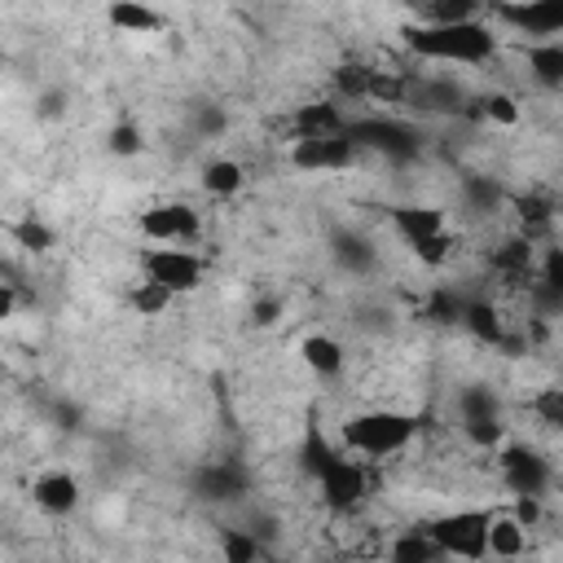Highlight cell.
Listing matches in <instances>:
<instances>
[{
	"label": "cell",
	"instance_id": "cell-1",
	"mask_svg": "<svg viewBox=\"0 0 563 563\" xmlns=\"http://www.w3.org/2000/svg\"><path fill=\"white\" fill-rule=\"evenodd\" d=\"M409 53L427 57V62H457V66H484L497 53V35L479 22H413L400 31Z\"/></svg>",
	"mask_w": 563,
	"mask_h": 563
},
{
	"label": "cell",
	"instance_id": "cell-2",
	"mask_svg": "<svg viewBox=\"0 0 563 563\" xmlns=\"http://www.w3.org/2000/svg\"><path fill=\"white\" fill-rule=\"evenodd\" d=\"M413 435H418V418L400 413V409H369V413H356L343 422V444L365 457L400 453Z\"/></svg>",
	"mask_w": 563,
	"mask_h": 563
},
{
	"label": "cell",
	"instance_id": "cell-3",
	"mask_svg": "<svg viewBox=\"0 0 563 563\" xmlns=\"http://www.w3.org/2000/svg\"><path fill=\"white\" fill-rule=\"evenodd\" d=\"M488 523L493 510H449L427 523V532L440 541L444 559H488Z\"/></svg>",
	"mask_w": 563,
	"mask_h": 563
},
{
	"label": "cell",
	"instance_id": "cell-4",
	"mask_svg": "<svg viewBox=\"0 0 563 563\" xmlns=\"http://www.w3.org/2000/svg\"><path fill=\"white\" fill-rule=\"evenodd\" d=\"M141 268H145V277L163 282L176 295H185V290H194L202 282V260L194 251L176 246V242H158L154 251H145L141 255Z\"/></svg>",
	"mask_w": 563,
	"mask_h": 563
},
{
	"label": "cell",
	"instance_id": "cell-5",
	"mask_svg": "<svg viewBox=\"0 0 563 563\" xmlns=\"http://www.w3.org/2000/svg\"><path fill=\"white\" fill-rule=\"evenodd\" d=\"M317 488H321V501L330 510H352L365 497V466H361V457H352V449L347 453L339 449L325 462V471L317 475Z\"/></svg>",
	"mask_w": 563,
	"mask_h": 563
},
{
	"label": "cell",
	"instance_id": "cell-6",
	"mask_svg": "<svg viewBox=\"0 0 563 563\" xmlns=\"http://www.w3.org/2000/svg\"><path fill=\"white\" fill-rule=\"evenodd\" d=\"M356 158V141L352 132H334V136H295L290 145V163L299 172H343Z\"/></svg>",
	"mask_w": 563,
	"mask_h": 563
},
{
	"label": "cell",
	"instance_id": "cell-7",
	"mask_svg": "<svg viewBox=\"0 0 563 563\" xmlns=\"http://www.w3.org/2000/svg\"><path fill=\"white\" fill-rule=\"evenodd\" d=\"M136 229H141V238H150V242H176V246H185V242L198 238L202 220H198V211H194L189 202H154V207L141 211Z\"/></svg>",
	"mask_w": 563,
	"mask_h": 563
},
{
	"label": "cell",
	"instance_id": "cell-8",
	"mask_svg": "<svg viewBox=\"0 0 563 563\" xmlns=\"http://www.w3.org/2000/svg\"><path fill=\"white\" fill-rule=\"evenodd\" d=\"M497 466H501V479H506L510 493H545V484H550L545 457H537L523 444H501L497 449Z\"/></svg>",
	"mask_w": 563,
	"mask_h": 563
},
{
	"label": "cell",
	"instance_id": "cell-9",
	"mask_svg": "<svg viewBox=\"0 0 563 563\" xmlns=\"http://www.w3.org/2000/svg\"><path fill=\"white\" fill-rule=\"evenodd\" d=\"M501 18L532 40H554L563 31V0H515L501 4Z\"/></svg>",
	"mask_w": 563,
	"mask_h": 563
},
{
	"label": "cell",
	"instance_id": "cell-10",
	"mask_svg": "<svg viewBox=\"0 0 563 563\" xmlns=\"http://www.w3.org/2000/svg\"><path fill=\"white\" fill-rule=\"evenodd\" d=\"M31 497H35V506L44 515H70L75 501H79V479L66 475V471H48V475H40L31 484Z\"/></svg>",
	"mask_w": 563,
	"mask_h": 563
},
{
	"label": "cell",
	"instance_id": "cell-11",
	"mask_svg": "<svg viewBox=\"0 0 563 563\" xmlns=\"http://www.w3.org/2000/svg\"><path fill=\"white\" fill-rule=\"evenodd\" d=\"M106 22L119 31V35H154L163 26V18L145 4V0H110L106 4Z\"/></svg>",
	"mask_w": 563,
	"mask_h": 563
},
{
	"label": "cell",
	"instance_id": "cell-12",
	"mask_svg": "<svg viewBox=\"0 0 563 563\" xmlns=\"http://www.w3.org/2000/svg\"><path fill=\"white\" fill-rule=\"evenodd\" d=\"M299 356H303V365H308L317 378H339V374H343V361H347L343 343L330 339V334H308V339L299 343Z\"/></svg>",
	"mask_w": 563,
	"mask_h": 563
},
{
	"label": "cell",
	"instance_id": "cell-13",
	"mask_svg": "<svg viewBox=\"0 0 563 563\" xmlns=\"http://www.w3.org/2000/svg\"><path fill=\"white\" fill-rule=\"evenodd\" d=\"M391 224H396V233H400L405 242H422V238H431V233L444 229V216H440L435 207L409 202V207H391Z\"/></svg>",
	"mask_w": 563,
	"mask_h": 563
},
{
	"label": "cell",
	"instance_id": "cell-14",
	"mask_svg": "<svg viewBox=\"0 0 563 563\" xmlns=\"http://www.w3.org/2000/svg\"><path fill=\"white\" fill-rule=\"evenodd\" d=\"M528 70L541 88H563V40H532Z\"/></svg>",
	"mask_w": 563,
	"mask_h": 563
},
{
	"label": "cell",
	"instance_id": "cell-15",
	"mask_svg": "<svg viewBox=\"0 0 563 563\" xmlns=\"http://www.w3.org/2000/svg\"><path fill=\"white\" fill-rule=\"evenodd\" d=\"M343 114L334 101H312V106H299L295 110V136H334L343 132Z\"/></svg>",
	"mask_w": 563,
	"mask_h": 563
},
{
	"label": "cell",
	"instance_id": "cell-16",
	"mask_svg": "<svg viewBox=\"0 0 563 563\" xmlns=\"http://www.w3.org/2000/svg\"><path fill=\"white\" fill-rule=\"evenodd\" d=\"M462 325L479 339V343H493V347H501L506 343V325H501V312L488 303V299H471L466 308H462Z\"/></svg>",
	"mask_w": 563,
	"mask_h": 563
},
{
	"label": "cell",
	"instance_id": "cell-17",
	"mask_svg": "<svg viewBox=\"0 0 563 563\" xmlns=\"http://www.w3.org/2000/svg\"><path fill=\"white\" fill-rule=\"evenodd\" d=\"M523 550H528V528L515 515H493V523H488V554L519 559Z\"/></svg>",
	"mask_w": 563,
	"mask_h": 563
},
{
	"label": "cell",
	"instance_id": "cell-18",
	"mask_svg": "<svg viewBox=\"0 0 563 563\" xmlns=\"http://www.w3.org/2000/svg\"><path fill=\"white\" fill-rule=\"evenodd\" d=\"M242 185H246V167L238 158H211L202 167V189L211 198H233V194H242Z\"/></svg>",
	"mask_w": 563,
	"mask_h": 563
},
{
	"label": "cell",
	"instance_id": "cell-19",
	"mask_svg": "<svg viewBox=\"0 0 563 563\" xmlns=\"http://www.w3.org/2000/svg\"><path fill=\"white\" fill-rule=\"evenodd\" d=\"M493 268H497L506 282H523V277H532V242H523V238L506 242L501 251H493Z\"/></svg>",
	"mask_w": 563,
	"mask_h": 563
},
{
	"label": "cell",
	"instance_id": "cell-20",
	"mask_svg": "<svg viewBox=\"0 0 563 563\" xmlns=\"http://www.w3.org/2000/svg\"><path fill=\"white\" fill-rule=\"evenodd\" d=\"M387 554L391 559H409V563H431V559H444V550H440V541L427 532V528H418V532H405V537H396L391 545H387Z\"/></svg>",
	"mask_w": 563,
	"mask_h": 563
},
{
	"label": "cell",
	"instance_id": "cell-21",
	"mask_svg": "<svg viewBox=\"0 0 563 563\" xmlns=\"http://www.w3.org/2000/svg\"><path fill=\"white\" fill-rule=\"evenodd\" d=\"M106 150H110L114 158H136V154L145 150V132H141V123L119 119V123L106 132Z\"/></svg>",
	"mask_w": 563,
	"mask_h": 563
},
{
	"label": "cell",
	"instance_id": "cell-22",
	"mask_svg": "<svg viewBox=\"0 0 563 563\" xmlns=\"http://www.w3.org/2000/svg\"><path fill=\"white\" fill-rule=\"evenodd\" d=\"M369 101H383V106H400L409 97V79H400L396 70H369Z\"/></svg>",
	"mask_w": 563,
	"mask_h": 563
},
{
	"label": "cell",
	"instance_id": "cell-23",
	"mask_svg": "<svg viewBox=\"0 0 563 563\" xmlns=\"http://www.w3.org/2000/svg\"><path fill=\"white\" fill-rule=\"evenodd\" d=\"M172 299H176V290H167V286L154 282V277H145V282L132 290V308H136L141 317H158V312H167Z\"/></svg>",
	"mask_w": 563,
	"mask_h": 563
},
{
	"label": "cell",
	"instance_id": "cell-24",
	"mask_svg": "<svg viewBox=\"0 0 563 563\" xmlns=\"http://www.w3.org/2000/svg\"><path fill=\"white\" fill-rule=\"evenodd\" d=\"M220 554H224L229 563H251V559H260L264 550H260V541H255L251 532H242V528H224V532H220Z\"/></svg>",
	"mask_w": 563,
	"mask_h": 563
},
{
	"label": "cell",
	"instance_id": "cell-25",
	"mask_svg": "<svg viewBox=\"0 0 563 563\" xmlns=\"http://www.w3.org/2000/svg\"><path fill=\"white\" fill-rule=\"evenodd\" d=\"M13 238H18L22 251H35V255H44V251L53 246V229H48L44 220H35V216L18 220V224H13Z\"/></svg>",
	"mask_w": 563,
	"mask_h": 563
},
{
	"label": "cell",
	"instance_id": "cell-26",
	"mask_svg": "<svg viewBox=\"0 0 563 563\" xmlns=\"http://www.w3.org/2000/svg\"><path fill=\"white\" fill-rule=\"evenodd\" d=\"M409 246H413V255H418L422 264L440 268V264L453 255V246H457V242H453V233H449V229H440V233H431V238H422V242H409Z\"/></svg>",
	"mask_w": 563,
	"mask_h": 563
},
{
	"label": "cell",
	"instance_id": "cell-27",
	"mask_svg": "<svg viewBox=\"0 0 563 563\" xmlns=\"http://www.w3.org/2000/svg\"><path fill=\"white\" fill-rule=\"evenodd\" d=\"M462 431H466V440H471L475 449H501V422H497V413H488V418H466Z\"/></svg>",
	"mask_w": 563,
	"mask_h": 563
},
{
	"label": "cell",
	"instance_id": "cell-28",
	"mask_svg": "<svg viewBox=\"0 0 563 563\" xmlns=\"http://www.w3.org/2000/svg\"><path fill=\"white\" fill-rule=\"evenodd\" d=\"M479 13V0H427V22H466Z\"/></svg>",
	"mask_w": 563,
	"mask_h": 563
},
{
	"label": "cell",
	"instance_id": "cell-29",
	"mask_svg": "<svg viewBox=\"0 0 563 563\" xmlns=\"http://www.w3.org/2000/svg\"><path fill=\"white\" fill-rule=\"evenodd\" d=\"M532 413H537V422L563 431V387H541V391L532 396Z\"/></svg>",
	"mask_w": 563,
	"mask_h": 563
},
{
	"label": "cell",
	"instance_id": "cell-30",
	"mask_svg": "<svg viewBox=\"0 0 563 563\" xmlns=\"http://www.w3.org/2000/svg\"><path fill=\"white\" fill-rule=\"evenodd\" d=\"M479 106H484V119L488 123H501V128H515L519 123V101L510 92H488Z\"/></svg>",
	"mask_w": 563,
	"mask_h": 563
},
{
	"label": "cell",
	"instance_id": "cell-31",
	"mask_svg": "<svg viewBox=\"0 0 563 563\" xmlns=\"http://www.w3.org/2000/svg\"><path fill=\"white\" fill-rule=\"evenodd\" d=\"M334 453H339V449H330V444L321 440V431H312V435L303 440V471H308V475H321Z\"/></svg>",
	"mask_w": 563,
	"mask_h": 563
},
{
	"label": "cell",
	"instance_id": "cell-32",
	"mask_svg": "<svg viewBox=\"0 0 563 563\" xmlns=\"http://www.w3.org/2000/svg\"><path fill=\"white\" fill-rule=\"evenodd\" d=\"M334 84L343 97H365L369 92V70L365 66H339L334 70Z\"/></svg>",
	"mask_w": 563,
	"mask_h": 563
},
{
	"label": "cell",
	"instance_id": "cell-33",
	"mask_svg": "<svg viewBox=\"0 0 563 563\" xmlns=\"http://www.w3.org/2000/svg\"><path fill=\"white\" fill-rule=\"evenodd\" d=\"M488 413H497L493 391H484V387H466V391H462V422H466V418H488Z\"/></svg>",
	"mask_w": 563,
	"mask_h": 563
},
{
	"label": "cell",
	"instance_id": "cell-34",
	"mask_svg": "<svg viewBox=\"0 0 563 563\" xmlns=\"http://www.w3.org/2000/svg\"><path fill=\"white\" fill-rule=\"evenodd\" d=\"M537 273H541V282H545L550 290H559V295H563V246H550V251L541 255Z\"/></svg>",
	"mask_w": 563,
	"mask_h": 563
},
{
	"label": "cell",
	"instance_id": "cell-35",
	"mask_svg": "<svg viewBox=\"0 0 563 563\" xmlns=\"http://www.w3.org/2000/svg\"><path fill=\"white\" fill-rule=\"evenodd\" d=\"M277 312H282V303H277V299H260V303L251 308L255 325H268V321H277Z\"/></svg>",
	"mask_w": 563,
	"mask_h": 563
},
{
	"label": "cell",
	"instance_id": "cell-36",
	"mask_svg": "<svg viewBox=\"0 0 563 563\" xmlns=\"http://www.w3.org/2000/svg\"><path fill=\"white\" fill-rule=\"evenodd\" d=\"M13 308H18V290H13V282H4V286H0V317L9 321Z\"/></svg>",
	"mask_w": 563,
	"mask_h": 563
},
{
	"label": "cell",
	"instance_id": "cell-37",
	"mask_svg": "<svg viewBox=\"0 0 563 563\" xmlns=\"http://www.w3.org/2000/svg\"><path fill=\"white\" fill-rule=\"evenodd\" d=\"M198 128H202V132H224V114H220V110H202V114H198Z\"/></svg>",
	"mask_w": 563,
	"mask_h": 563
},
{
	"label": "cell",
	"instance_id": "cell-38",
	"mask_svg": "<svg viewBox=\"0 0 563 563\" xmlns=\"http://www.w3.org/2000/svg\"><path fill=\"white\" fill-rule=\"evenodd\" d=\"M400 4H409V0H400Z\"/></svg>",
	"mask_w": 563,
	"mask_h": 563
}]
</instances>
